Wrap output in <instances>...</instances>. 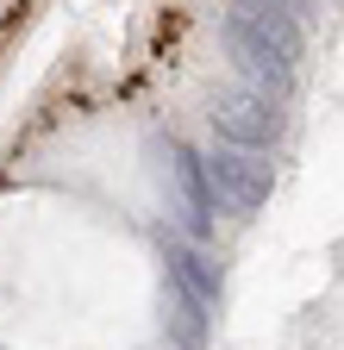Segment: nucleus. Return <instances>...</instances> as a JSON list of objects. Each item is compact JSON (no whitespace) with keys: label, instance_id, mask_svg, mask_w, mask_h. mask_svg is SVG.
I'll return each instance as SVG.
<instances>
[{"label":"nucleus","instance_id":"nucleus-2","mask_svg":"<svg viewBox=\"0 0 344 350\" xmlns=\"http://www.w3.org/2000/svg\"><path fill=\"white\" fill-rule=\"evenodd\" d=\"M207 188L226 213H250L256 200L269 194V169L263 163H244V157H213L207 163Z\"/></svg>","mask_w":344,"mask_h":350},{"label":"nucleus","instance_id":"nucleus-1","mask_svg":"<svg viewBox=\"0 0 344 350\" xmlns=\"http://www.w3.org/2000/svg\"><path fill=\"white\" fill-rule=\"evenodd\" d=\"M213 125H220L226 144H238V150H263L276 131H282V113H276V100L263 94V88H238V94L220 100Z\"/></svg>","mask_w":344,"mask_h":350}]
</instances>
